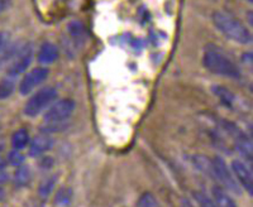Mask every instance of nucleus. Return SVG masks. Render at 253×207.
<instances>
[{"label": "nucleus", "instance_id": "nucleus-1", "mask_svg": "<svg viewBox=\"0 0 253 207\" xmlns=\"http://www.w3.org/2000/svg\"><path fill=\"white\" fill-rule=\"evenodd\" d=\"M213 23L218 31H220L221 34L237 43L250 44L252 42V34L247 27L229 13L220 12V10L214 12Z\"/></svg>", "mask_w": 253, "mask_h": 207}, {"label": "nucleus", "instance_id": "nucleus-2", "mask_svg": "<svg viewBox=\"0 0 253 207\" xmlns=\"http://www.w3.org/2000/svg\"><path fill=\"white\" fill-rule=\"evenodd\" d=\"M203 65L208 71H210L214 75L233 78V80L241 78V69L234 64V61L230 60L228 56L221 53L214 47H209L204 52Z\"/></svg>", "mask_w": 253, "mask_h": 207}, {"label": "nucleus", "instance_id": "nucleus-3", "mask_svg": "<svg viewBox=\"0 0 253 207\" xmlns=\"http://www.w3.org/2000/svg\"><path fill=\"white\" fill-rule=\"evenodd\" d=\"M56 99H57V90L55 87L46 86L38 90L24 105V114L28 118H36L43 110L48 109Z\"/></svg>", "mask_w": 253, "mask_h": 207}, {"label": "nucleus", "instance_id": "nucleus-4", "mask_svg": "<svg viewBox=\"0 0 253 207\" xmlns=\"http://www.w3.org/2000/svg\"><path fill=\"white\" fill-rule=\"evenodd\" d=\"M211 163H213V173H214V179L219 182V183L223 186L227 192H232L234 195H242V188L239 186V183L237 182V179L234 178L232 171L228 168L227 163L221 157L216 155L211 159Z\"/></svg>", "mask_w": 253, "mask_h": 207}, {"label": "nucleus", "instance_id": "nucleus-5", "mask_svg": "<svg viewBox=\"0 0 253 207\" xmlns=\"http://www.w3.org/2000/svg\"><path fill=\"white\" fill-rule=\"evenodd\" d=\"M76 104L72 99H62L53 103L46 110L43 120L46 123H65L75 110Z\"/></svg>", "mask_w": 253, "mask_h": 207}, {"label": "nucleus", "instance_id": "nucleus-6", "mask_svg": "<svg viewBox=\"0 0 253 207\" xmlns=\"http://www.w3.org/2000/svg\"><path fill=\"white\" fill-rule=\"evenodd\" d=\"M33 58V47L31 44H26L23 47H19L13 56L12 62L9 64L6 69V76L17 78L22 73H26L27 69L29 67Z\"/></svg>", "mask_w": 253, "mask_h": 207}, {"label": "nucleus", "instance_id": "nucleus-7", "mask_svg": "<svg viewBox=\"0 0 253 207\" xmlns=\"http://www.w3.org/2000/svg\"><path fill=\"white\" fill-rule=\"evenodd\" d=\"M48 69L46 67H35L32 69L29 72H26L23 78L19 82V92L20 95H28L31 94L36 87L40 86L42 82L47 80L48 77Z\"/></svg>", "mask_w": 253, "mask_h": 207}, {"label": "nucleus", "instance_id": "nucleus-8", "mask_svg": "<svg viewBox=\"0 0 253 207\" xmlns=\"http://www.w3.org/2000/svg\"><path fill=\"white\" fill-rule=\"evenodd\" d=\"M232 173H233L234 178L237 179L239 186H242V187L245 188V190L248 192V195L252 196L253 195V177L250 168H248L242 161L234 159V161L232 162Z\"/></svg>", "mask_w": 253, "mask_h": 207}, {"label": "nucleus", "instance_id": "nucleus-9", "mask_svg": "<svg viewBox=\"0 0 253 207\" xmlns=\"http://www.w3.org/2000/svg\"><path fill=\"white\" fill-rule=\"evenodd\" d=\"M52 145H53V140H52L51 137L47 133H42V134L32 139V141H29L28 154L33 157V158L41 157L42 154L48 152L52 148Z\"/></svg>", "mask_w": 253, "mask_h": 207}, {"label": "nucleus", "instance_id": "nucleus-10", "mask_svg": "<svg viewBox=\"0 0 253 207\" xmlns=\"http://www.w3.org/2000/svg\"><path fill=\"white\" fill-rule=\"evenodd\" d=\"M58 58V48L51 42H44L37 53V61L41 65H52Z\"/></svg>", "mask_w": 253, "mask_h": 207}, {"label": "nucleus", "instance_id": "nucleus-11", "mask_svg": "<svg viewBox=\"0 0 253 207\" xmlns=\"http://www.w3.org/2000/svg\"><path fill=\"white\" fill-rule=\"evenodd\" d=\"M213 202L215 207H237L234 200L230 197L229 193L220 186H214L211 190Z\"/></svg>", "mask_w": 253, "mask_h": 207}, {"label": "nucleus", "instance_id": "nucleus-12", "mask_svg": "<svg viewBox=\"0 0 253 207\" xmlns=\"http://www.w3.org/2000/svg\"><path fill=\"white\" fill-rule=\"evenodd\" d=\"M29 133L27 129H18L13 133L12 136V147L13 149L22 150L29 145Z\"/></svg>", "mask_w": 253, "mask_h": 207}, {"label": "nucleus", "instance_id": "nucleus-13", "mask_svg": "<svg viewBox=\"0 0 253 207\" xmlns=\"http://www.w3.org/2000/svg\"><path fill=\"white\" fill-rule=\"evenodd\" d=\"M15 90V78L5 76L0 80V100H5L13 95Z\"/></svg>", "mask_w": 253, "mask_h": 207}, {"label": "nucleus", "instance_id": "nucleus-14", "mask_svg": "<svg viewBox=\"0 0 253 207\" xmlns=\"http://www.w3.org/2000/svg\"><path fill=\"white\" fill-rule=\"evenodd\" d=\"M67 29H69V33L72 39L78 42V43H83L85 38H86V29L80 22H71Z\"/></svg>", "mask_w": 253, "mask_h": 207}, {"label": "nucleus", "instance_id": "nucleus-15", "mask_svg": "<svg viewBox=\"0 0 253 207\" xmlns=\"http://www.w3.org/2000/svg\"><path fill=\"white\" fill-rule=\"evenodd\" d=\"M211 90H213V94L220 100L221 104H224L225 106H232V104H233L234 100V95L227 89V87L215 85V86L211 87Z\"/></svg>", "mask_w": 253, "mask_h": 207}, {"label": "nucleus", "instance_id": "nucleus-16", "mask_svg": "<svg viewBox=\"0 0 253 207\" xmlns=\"http://www.w3.org/2000/svg\"><path fill=\"white\" fill-rule=\"evenodd\" d=\"M31 171L27 166H19L17 167V171L14 173V183L18 187H24L31 182Z\"/></svg>", "mask_w": 253, "mask_h": 207}, {"label": "nucleus", "instance_id": "nucleus-17", "mask_svg": "<svg viewBox=\"0 0 253 207\" xmlns=\"http://www.w3.org/2000/svg\"><path fill=\"white\" fill-rule=\"evenodd\" d=\"M56 184V177H48V178L44 179L40 186V190H38V193L42 199H47L51 192L53 191Z\"/></svg>", "mask_w": 253, "mask_h": 207}, {"label": "nucleus", "instance_id": "nucleus-18", "mask_svg": "<svg viewBox=\"0 0 253 207\" xmlns=\"http://www.w3.org/2000/svg\"><path fill=\"white\" fill-rule=\"evenodd\" d=\"M138 207H161V205L152 193L146 192L139 197Z\"/></svg>", "mask_w": 253, "mask_h": 207}, {"label": "nucleus", "instance_id": "nucleus-19", "mask_svg": "<svg viewBox=\"0 0 253 207\" xmlns=\"http://www.w3.org/2000/svg\"><path fill=\"white\" fill-rule=\"evenodd\" d=\"M24 155L17 149H13L12 152L8 153V157H6V163H9L10 166H14V167H19V166H23L24 163Z\"/></svg>", "mask_w": 253, "mask_h": 207}, {"label": "nucleus", "instance_id": "nucleus-20", "mask_svg": "<svg viewBox=\"0 0 253 207\" xmlns=\"http://www.w3.org/2000/svg\"><path fill=\"white\" fill-rule=\"evenodd\" d=\"M71 190L70 188H61L55 197V202H57L60 206H67L71 201Z\"/></svg>", "mask_w": 253, "mask_h": 207}, {"label": "nucleus", "instance_id": "nucleus-21", "mask_svg": "<svg viewBox=\"0 0 253 207\" xmlns=\"http://www.w3.org/2000/svg\"><path fill=\"white\" fill-rule=\"evenodd\" d=\"M195 199L196 201H198L199 207H215L213 200L210 199V197H208L205 193H195Z\"/></svg>", "mask_w": 253, "mask_h": 207}, {"label": "nucleus", "instance_id": "nucleus-22", "mask_svg": "<svg viewBox=\"0 0 253 207\" xmlns=\"http://www.w3.org/2000/svg\"><path fill=\"white\" fill-rule=\"evenodd\" d=\"M9 44V34L5 32H0V56L6 49Z\"/></svg>", "mask_w": 253, "mask_h": 207}, {"label": "nucleus", "instance_id": "nucleus-23", "mask_svg": "<svg viewBox=\"0 0 253 207\" xmlns=\"http://www.w3.org/2000/svg\"><path fill=\"white\" fill-rule=\"evenodd\" d=\"M10 3H12V0H0V14L10 5Z\"/></svg>", "mask_w": 253, "mask_h": 207}, {"label": "nucleus", "instance_id": "nucleus-24", "mask_svg": "<svg viewBox=\"0 0 253 207\" xmlns=\"http://www.w3.org/2000/svg\"><path fill=\"white\" fill-rule=\"evenodd\" d=\"M5 166H6L5 158H3V157L0 155V171H3L4 168H5Z\"/></svg>", "mask_w": 253, "mask_h": 207}, {"label": "nucleus", "instance_id": "nucleus-25", "mask_svg": "<svg viewBox=\"0 0 253 207\" xmlns=\"http://www.w3.org/2000/svg\"><path fill=\"white\" fill-rule=\"evenodd\" d=\"M4 199H5V191H4L3 188L0 187V201H3Z\"/></svg>", "mask_w": 253, "mask_h": 207}, {"label": "nucleus", "instance_id": "nucleus-26", "mask_svg": "<svg viewBox=\"0 0 253 207\" xmlns=\"http://www.w3.org/2000/svg\"><path fill=\"white\" fill-rule=\"evenodd\" d=\"M247 18H248V19H250V24H251V26H252V24H253V22H252V12H248Z\"/></svg>", "mask_w": 253, "mask_h": 207}, {"label": "nucleus", "instance_id": "nucleus-27", "mask_svg": "<svg viewBox=\"0 0 253 207\" xmlns=\"http://www.w3.org/2000/svg\"><path fill=\"white\" fill-rule=\"evenodd\" d=\"M181 207H191V206H189V204H187V205H182Z\"/></svg>", "mask_w": 253, "mask_h": 207}, {"label": "nucleus", "instance_id": "nucleus-28", "mask_svg": "<svg viewBox=\"0 0 253 207\" xmlns=\"http://www.w3.org/2000/svg\"><path fill=\"white\" fill-rule=\"evenodd\" d=\"M247 1H248V3H252L253 0H247Z\"/></svg>", "mask_w": 253, "mask_h": 207}]
</instances>
